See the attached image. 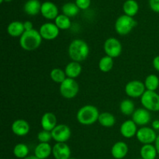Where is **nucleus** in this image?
<instances>
[{
  "label": "nucleus",
  "instance_id": "obj_6",
  "mask_svg": "<svg viewBox=\"0 0 159 159\" xmlns=\"http://www.w3.org/2000/svg\"><path fill=\"white\" fill-rule=\"evenodd\" d=\"M141 103L148 111H159V94L156 92L146 90L141 97Z\"/></svg>",
  "mask_w": 159,
  "mask_h": 159
},
{
  "label": "nucleus",
  "instance_id": "obj_3",
  "mask_svg": "<svg viewBox=\"0 0 159 159\" xmlns=\"http://www.w3.org/2000/svg\"><path fill=\"white\" fill-rule=\"evenodd\" d=\"M97 107L93 105H85L77 112L76 118L78 122L84 126H90L97 122L99 116Z\"/></svg>",
  "mask_w": 159,
  "mask_h": 159
},
{
  "label": "nucleus",
  "instance_id": "obj_21",
  "mask_svg": "<svg viewBox=\"0 0 159 159\" xmlns=\"http://www.w3.org/2000/svg\"><path fill=\"white\" fill-rule=\"evenodd\" d=\"M25 32L23 23L20 21H12L8 25L7 33L12 37H20Z\"/></svg>",
  "mask_w": 159,
  "mask_h": 159
},
{
  "label": "nucleus",
  "instance_id": "obj_35",
  "mask_svg": "<svg viewBox=\"0 0 159 159\" xmlns=\"http://www.w3.org/2000/svg\"><path fill=\"white\" fill-rule=\"evenodd\" d=\"M149 6L153 12L159 13V0H149Z\"/></svg>",
  "mask_w": 159,
  "mask_h": 159
},
{
  "label": "nucleus",
  "instance_id": "obj_34",
  "mask_svg": "<svg viewBox=\"0 0 159 159\" xmlns=\"http://www.w3.org/2000/svg\"><path fill=\"white\" fill-rule=\"evenodd\" d=\"M75 4L77 5L79 9L85 10V9H89L91 5V0H75Z\"/></svg>",
  "mask_w": 159,
  "mask_h": 159
},
{
  "label": "nucleus",
  "instance_id": "obj_14",
  "mask_svg": "<svg viewBox=\"0 0 159 159\" xmlns=\"http://www.w3.org/2000/svg\"><path fill=\"white\" fill-rule=\"evenodd\" d=\"M52 155L55 159H69L71 149L66 143H56L53 146Z\"/></svg>",
  "mask_w": 159,
  "mask_h": 159
},
{
  "label": "nucleus",
  "instance_id": "obj_16",
  "mask_svg": "<svg viewBox=\"0 0 159 159\" xmlns=\"http://www.w3.org/2000/svg\"><path fill=\"white\" fill-rule=\"evenodd\" d=\"M138 130V125L132 120H127L124 121L121 124L120 128L121 135L127 139H130L136 136Z\"/></svg>",
  "mask_w": 159,
  "mask_h": 159
},
{
  "label": "nucleus",
  "instance_id": "obj_44",
  "mask_svg": "<svg viewBox=\"0 0 159 159\" xmlns=\"http://www.w3.org/2000/svg\"><path fill=\"white\" fill-rule=\"evenodd\" d=\"M141 159H142V158H141Z\"/></svg>",
  "mask_w": 159,
  "mask_h": 159
},
{
  "label": "nucleus",
  "instance_id": "obj_31",
  "mask_svg": "<svg viewBox=\"0 0 159 159\" xmlns=\"http://www.w3.org/2000/svg\"><path fill=\"white\" fill-rule=\"evenodd\" d=\"M113 68V58L106 55L99 61V68L102 72L107 73L111 71Z\"/></svg>",
  "mask_w": 159,
  "mask_h": 159
},
{
  "label": "nucleus",
  "instance_id": "obj_11",
  "mask_svg": "<svg viewBox=\"0 0 159 159\" xmlns=\"http://www.w3.org/2000/svg\"><path fill=\"white\" fill-rule=\"evenodd\" d=\"M39 32L43 40H53L58 37L60 30L56 26L55 23H45L40 26Z\"/></svg>",
  "mask_w": 159,
  "mask_h": 159
},
{
  "label": "nucleus",
  "instance_id": "obj_33",
  "mask_svg": "<svg viewBox=\"0 0 159 159\" xmlns=\"http://www.w3.org/2000/svg\"><path fill=\"white\" fill-rule=\"evenodd\" d=\"M51 139L53 138L51 131L42 130L37 134V140L40 141V143H49Z\"/></svg>",
  "mask_w": 159,
  "mask_h": 159
},
{
  "label": "nucleus",
  "instance_id": "obj_42",
  "mask_svg": "<svg viewBox=\"0 0 159 159\" xmlns=\"http://www.w3.org/2000/svg\"><path fill=\"white\" fill-rule=\"evenodd\" d=\"M3 2H5V0H0V3H3Z\"/></svg>",
  "mask_w": 159,
  "mask_h": 159
},
{
  "label": "nucleus",
  "instance_id": "obj_4",
  "mask_svg": "<svg viewBox=\"0 0 159 159\" xmlns=\"http://www.w3.org/2000/svg\"><path fill=\"white\" fill-rule=\"evenodd\" d=\"M138 23L134 17L127 15H122L117 18L115 23V30L116 34L121 36H125L130 34L134 28L137 26Z\"/></svg>",
  "mask_w": 159,
  "mask_h": 159
},
{
  "label": "nucleus",
  "instance_id": "obj_7",
  "mask_svg": "<svg viewBox=\"0 0 159 159\" xmlns=\"http://www.w3.org/2000/svg\"><path fill=\"white\" fill-rule=\"evenodd\" d=\"M103 50L106 54L112 58L118 57L121 54L123 51V47L120 41L114 37H110L104 42Z\"/></svg>",
  "mask_w": 159,
  "mask_h": 159
},
{
  "label": "nucleus",
  "instance_id": "obj_20",
  "mask_svg": "<svg viewBox=\"0 0 159 159\" xmlns=\"http://www.w3.org/2000/svg\"><path fill=\"white\" fill-rule=\"evenodd\" d=\"M52 149L49 143H39L34 149V155L39 159H46L52 154Z\"/></svg>",
  "mask_w": 159,
  "mask_h": 159
},
{
  "label": "nucleus",
  "instance_id": "obj_12",
  "mask_svg": "<svg viewBox=\"0 0 159 159\" xmlns=\"http://www.w3.org/2000/svg\"><path fill=\"white\" fill-rule=\"evenodd\" d=\"M132 120L138 126L144 127L148 124L151 121L150 111L143 108L137 109L132 115Z\"/></svg>",
  "mask_w": 159,
  "mask_h": 159
},
{
  "label": "nucleus",
  "instance_id": "obj_19",
  "mask_svg": "<svg viewBox=\"0 0 159 159\" xmlns=\"http://www.w3.org/2000/svg\"><path fill=\"white\" fill-rule=\"evenodd\" d=\"M67 78L75 79L79 77L82 71V67L81 63L76 61H71L66 65L65 68Z\"/></svg>",
  "mask_w": 159,
  "mask_h": 159
},
{
  "label": "nucleus",
  "instance_id": "obj_41",
  "mask_svg": "<svg viewBox=\"0 0 159 159\" xmlns=\"http://www.w3.org/2000/svg\"><path fill=\"white\" fill-rule=\"evenodd\" d=\"M12 0H5V2H11Z\"/></svg>",
  "mask_w": 159,
  "mask_h": 159
},
{
  "label": "nucleus",
  "instance_id": "obj_17",
  "mask_svg": "<svg viewBox=\"0 0 159 159\" xmlns=\"http://www.w3.org/2000/svg\"><path fill=\"white\" fill-rule=\"evenodd\" d=\"M40 125L43 130L51 132L53 129L57 125V116L51 112H47L42 116L40 120Z\"/></svg>",
  "mask_w": 159,
  "mask_h": 159
},
{
  "label": "nucleus",
  "instance_id": "obj_23",
  "mask_svg": "<svg viewBox=\"0 0 159 159\" xmlns=\"http://www.w3.org/2000/svg\"><path fill=\"white\" fill-rule=\"evenodd\" d=\"M98 122L104 127H112L116 124V118L112 113L109 112H103L99 114Z\"/></svg>",
  "mask_w": 159,
  "mask_h": 159
},
{
  "label": "nucleus",
  "instance_id": "obj_2",
  "mask_svg": "<svg viewBox=\"0 0 159 159\" xmlns=\"http://www.w3.org/2000/svg\"><path fill=\"white\" fill-rule=\"evenodd\" d=\"M43 38L40 32L35 29L25 31L20 37V45L24 51H34L38 49L42 43Z\"/></svg>",
  "mask_w": 159,
  "mask_h": 159
},
{
  "label": "nucleus",
  "instance_id": "obj_22",
  "mask_svg": "<svg viewBox=\"0 0 159 159\" xmlns=\"http://www.w3.org/2000/svg\"><path fill=\"white\" fill-rule=\"evenodd\" d=\"M41 5L39 0H28L23 6L24 12L30 16H36L40 12Z\"/></svg>",
  "mask_w": 159,
  "mask_h": 159
},
{
  "label": "nucleus",
  "instance_id": "obj_18",
  "mask_svg": "<svg viewBox=\"0 0 159 159\" xmlns=\"http://www.w3.org/2000/svg\"><path fill=\"white\" fill-rule=\"evenodd\" d=\"M128 153V146L124 141H117L111 148V155L115 159H123Z\"/></svg>",
  "mask_w": 159,
  "mask_h": 159
},
{
  "label": "nucleus",
  "instance_id": "obj_40",
  "mask_svg": "<svg viewBox=\"0 0 159 159\" xmlns=\"http://www.w3.org/2000/svg\"><path fill=\"white\" fill-rule=\"evenodd\" d=\"M24 159H39V158H37L35 155H31V156H27L26 158H25Z\"/></svg>",
  "mask_w": 159,
  "mask_h": 159
},
{
  "label": "nucleus",
  "instance_id": "obj_15",
  "mask_svg": "<svg viewBox=\"0 0 159 159\" xmlns=\"http://www.w3.org/2000/svg\"><path fill=\"white\" fill-rule=\"evenodd\" d=\"M12 133L18 137H24L29 134L30 126L29 123L23 119H19L14 121L11 126Z\"/></svg>",
  "mask_w": 159,
  "mask_h": 159
},
{
  "label": "nucleus",
  "instance_id": "obj_39",
  "mask_svg": "<svg viewBox=\"0 0 159 159\" xmlns=\"http://www.w3.org/2000/svg\"><path fill=\"white\" fill-rule=\"evenodd\" d=\"M155 148H156V150H157V152H158V155H159V135L158 136V138H157L156 141H155Z\"/></svg>",
  "mask_w": 159,
  "mask_h": 159
},
{
  "label": "nucleus",
  "instance_id": "obj_30",
  "mask_svg": "<svg viewBox=\"0 0 159 159\" xmlns=\"http://www.w3.org/2000/svg\"><path fill=\"white\" fill-rule=\"evenodd\" d=\"M50 77L53 82L58 84L62 83L67 79L65 70H62L61 68H53L50 72Z\"/></svg>",
  "mask_w": 159,
  "mask_h": 159
},
{
  "label": "nucleus",
  "instance_id": "obj_25",
  "mask_svg": "<svg viewBox=\"0 0 159 159\" xmlns=\"http://www.w3.org/2000/svg\"><path fill=\"white\" fill-rule=\"evenodd\" d=\"M123 10L125 15L134 17L138 12L139 6L135 0H127L123 5Z\"/></svg>",
  "mask_w": 159,
  "mask_h": 159
},
{
  "label": "nucleus",
  "instance_id": "obj_10",
  "mask_svg": "<svg viewBox=\"0 0 159 159\" xmlns=\"http://www.w3.org/2000/svg\"><path fill=\"white\" fill-rule=\"evenodd\" d=\"M51 135L53 140L57 143H66L71 138V131L66 124H57L51 131Z\"/></svg>",
  "mask_w": 159,
  "mask_h": 159
},
{
  "label": "nucleus",
  "instance_id": "obj_8",
  "mask_svg": "<svg viewBox=\"0 0 159 159\" xmlns=\"http://www.w3.org/2000/svg\"><path fill=\"white\" fill-rule=\"evenodd\" d=\"M125 93L130 98H141L146 91L145 85L140 80H132L125 85Z\"/></svg>",
  "mask_w": 159,
  "mask_h": 159
},
{
  "label": "nucleus",
  "instance_id": "obj_37",
  "mask_svg": "<svg viewBox=\"0 0 159 159\" xmlns=\"http://www.w3.org/2000/svg\"><path fill=\"white\" fill-rule=\"evenodd\" d=\"M23 26H24L25 31L31 30L34 29V26H33V23H32V22H30V21L23 22Z\"/></svg>",
  "mask_w": 159,
  "mask_h": 159
},
{
  "label": "nucleus",
  "instance_id": "obj_28",
  "mask_svg": "<svg viewBox=\"0 0 159 159\" xmlns=\"http://www.w3.org/2000/svg\"><path fill=\"white\" fill-rule=\"evenodd\" d=\"M61 10L62 14L71 18V17H74L77 16L80 9L78 7L77 5L75 4V2H67L63 5Z\"/></svg>",
  "mask_w": 159,
  "mask_h": 159
},
{
  "label": "nucleus",
  "instance_id": "obj_38",
  "mask_svg": "<svg viewBox=\"0 0 159 159\" xmlns=\"http://www.w3.org/2000/svg\"><path fill=\"white\" fill-rule=\"evenodd\" d=\"M152 128L155 130H159V120H155L152 122Z\"/></svg>",
  "mask_w": 159,
  "mask_h": 159
},
{
  "label": "nucleus",
  "instance_id": "obj_27",
  "mask_svg": "<svg viewBox=\"0 0 159 159\" xmlns=\"http://www.w3.org/2000/svg\"><path fill=\"white\" fill-rule=\"evenodd\" d=\"M120 110L121 113L125 116H130V115H133L136 110H135V105L133 101L126 99H124L120 104Z\"/></svg>",
  "mask_w": 159,
  "mask_h": 159
},
{
  "label": "nucleus",
  "instance_id": "obj_43",
  "mask_svg": "<svg viewBox=\"0 0 159 159\" xmlns=\"http://www.w3.org/2000/svg\"><path fill=\"white\" fill-rule=\"evenodd\" d=\"M69 159H77V158H69Z\"/></svg>",
  "mask_w": 159,
  "mask_h": 159
},
{
  "label": "nucleus",
  "instance_id": "obj_9",
  "mask_svg": "<svg viewBox=\"0 0 159 159\" xmlns=\"http://www.w3.org/2000/svg\"><path fill=\"white\" fill-rule=\"evenodd\" d=\"M136 138L138 141L144 145V144H152L155 143L158 136L155 130L152 127L144 126L138 129Z\"/></svg>",
  "mask_w": 159,
  "mask_h": 159
},
{
  "label": "nucleus",
  "instance_id": "obj_1",
  "mask_svg": "<svg viewBox=\"0 0 159 159\" xmlns=\"http://www.w3.org/2000/svg\"><path fill=\"white\" fill-rule=\"evenodd\" d=\"M68 55L72 61H84L89 54V47L85 40L75 39L70 43L68 49Z\"/></svg>",
  "mask_w": 159,
  "mask_h": 159
},
{
  "label": "nucleus",
  "instance_id": "obj_13",
  "mask_svg": "<svg viewBox=\"0 0 159 159\" xmlns=\"http://www.w3.org/2000/svg\"><path fill=\"white\" fill-rule=\"evenodd\" d=\"M40 13L45 19L49 20H55L58 14V9L57 6L52 2L47 1L42 3Z\"/></svg>",
  "mask_w": 159,
  "mask_h": 159
},
{
  "label": "nucleus",
  "instance_id": "obj_29",
  "mask_svg": "<svg viewBox=\"0 0 159 159\" xmlns=\"http://www.w3.org/2000/svg\"><path fill=\"white\" fill-rule=\"evenodd\" d=\"M54 23L59 30H68L71 26V22L70 18L64 14L57 16V18L54 20Z\"/></svg>",
  "mask_w": 159,
  "mask_h": 159
},
{
  "label": "nucleus",
  "instance_id": "obj_24",
  "mask_svg": "<svg viewBox=\"0 0 159 159\" xmlns=\"http://www.w3.org/2000/svg\"><path fill=\"white\" fill-rule=\"evenodd\" d=\"M140 155L142 159H156L158 152L153 144H144L140 151Z\"/></svg>",
  "mask_w": 159,
  "mask_h": 159
},
{
  "label": "nucleus",
  "instance_id": "obj_36",
  "mask_svg": "<svg viewBox=\"0 0 159 159\" xmlns=\"http://www.w3.org/2000/svg\"><path fill=\"white\" fill-rule=\"evenodd\" d=\"M152 65H153L154 68L157 71H159V55L155 56L152 61Z\"/></svg>",
  "mask_w": 159,
  "mask_h": 159
},
{
  "label": "nucleus",
  "instance_id": "obj_5",
  "mask_svg": "<svg viewBox=\"0 0 159 159\" xmlns=\"http://www.w3.org/2000/svg\"><path fill=\"white\" fill-rule=\"evenodd\" d=\"M59 92L65 99H71L75 97L79 92V83L75 79L67 78L59 86Z\"/></svg>",
  "mask_w": 159,
  "mask_h": 159
},
{
  "label": "nucleus",
  "instance_id": "obj_32",
  "mask_svg": "<svg viewBox=\"0 0 159 159\" xmlns=\"http://www.w3.org/2000/svg\"><path fill=\"white\" fill-rule=\"evenodd\" d=\"M28 154H29V148L26 144L20 143L14 147L13 155L17 158L24 159L28 156Z\"/></svg>",
  "mask_w": 159,
  "mask_h": 159
},
{
  "label": "nucleus",
  "instance_id": "obj_26",
  "mask_svg": "<svg viewBox=\"0 0 159 159\" xmlns=\"http://www.w3.org/2000/svg\"><path fill=\"white\" fill-rule=\"evenodd\" d=\"M144 83L146 90L156 92L159 87V78L156 75L151 74L146 77Z\"/></svg>",
  "mask_w": 159,
  "mask_h": 159
}]
</instances>
